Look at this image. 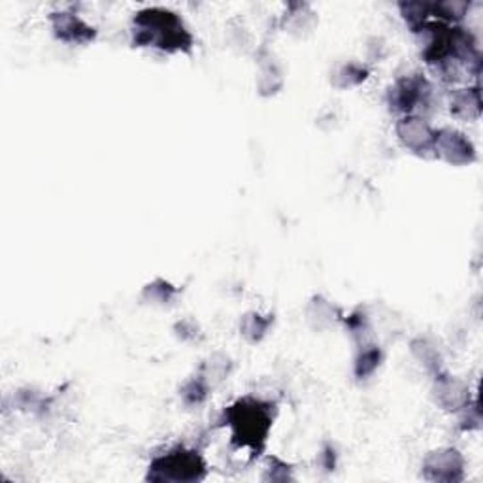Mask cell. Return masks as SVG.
<instances>
[{"instance_id":"cell-1","label":"cell","mask_w":483,"mask_h":483,"mask_svg":"<svg viewBox=\"0 0 483 483\" xmlns=\"http://www.w3.org/2000/svg\"><path fill=\"white\" fill-rule=\"evenodd\" d=\"M135 44L157 47L163 52H187L192 38L184 21L170 10L148 8L135 18Z\"/></svg>"},{"instance_id":"cell-2","label":"cell","mask_w":483,"mask_h":483,"mask_svg":"<svg viewBox=\"0 0 483 483\" xmlns=\"http://www.w3.org/2000/svg\"><path fill=\"white\" fill-rule=\"evenodd\" d=\"M272 422V405L261 398H240L225 410V425L231 429L233 442L255 452L266 442Z\"/></svg>"},{"instance_id":"cell-3","label":"cell","mask_w":483,"mask_h":483,"mask_svg":"<svg viewBox=\"0 0 483 483\" xmlns=\"http://www.w3.org/2000/svg\"><path fill=\"white\" fill-rule=\"evenodd\" d=\"M206 478V463L197 449L176 447L168 454L159 455L148 469L151 481H201Z\"/></svg>"},{"instance_id":"cell-4","label":"cell","mask_w":483,"mask_h":483,"mask_svg":"<svg viewBox=\"0 0 483 483\" xmlns=\"http://www.w3.org/2000/svg\"><path fill=\"white\" fill-rule=\"evenodd\" d=\"M389 108L402 116H425L434 102V86L422 74L402 76L389 89Z\"/></svg>"},{"instance_id":"cell-5","label":"cell","mask_w":483,"mask_h":483,"mask_svg":"<svg viewBox=\"0 0 483 483\" xmlns=\"http://www.w3.org/2000/svg\"><path fill=\"white\" fill-rule=\"evenodd\" d=\"M432 155L446 160L447 165L454 167H466L472 165L476 160V148L472 140L457 128H440L434 138V150Z\"/></svg>"},{"instance_id":"cell-6","label":"cell","mask_w":483,"mask_h":483,"mask_svg":"<svg viewBox=\"0 0 483 483\" xmlns=\"http://www.w3.org/2000/svg\"><path fill=\"white\" fill-rule=\"evenodd\" d=\"M398 142L415 155H430L434 150L437 128L427 121L425 116H402L395 125Z\"/></svg>"},{"instance_id":"cell-7","label":"cell","mask_w":483,"mask_h":483,"mask_svg":"<svg viewBox=\"0 0 483 483\" xmlns=\"http://www.w3.org/2000/svg\"><path fill=\"white\" fill-rule=\"evenodd\" d=\"M464 457L455 447H440L423 461V478L429 481L454 483L464 478Z\"/></svg>"},{"instance_id":"cell-8","label":"cell","mask_w":483,"mask_h":483,"mask_svg":"<svg viewBox=\"0 0 483 483\" xmlns=\"http://www.w3.org/2000/svg\"><path fill=\"white\" fill-rule=\"evenodd\" d=\"M434 380H437L434 381V397L444 410L457 413L472 400L471 388L459 378L440 372L434 376Z\"/></svg>"},{"instance_id":"cell-9","label":"cell","mask_w":483,"mask_h":483,"mask_svg":"<svg viewBox=\"0 0 483 483\" xmlns=\"http://www.w3.org/2000/svg\"><path fill=\"white\" fill-rule=\"evenodd\" d=\"M52 29H53V35L61 42H67V44L82 45L94 40V29L76 13H69V12L53 13Z\"/></svg>"},{"instance_id":"cell-10","label":"cell","mask_w":483,"mask_h":483,"mask_svg":"<svg viewBox=\"0 0 483 483\" xmlns=\"http://www.w3.org/2000/svg\"><path fill=\"white\" fill-rule=\"evenodd\" d=\"M449 114L461 121H474L481 114V93L478 86L457 87L449 94Z\"/></svg>"},{"instance_id":"cell-11","label":"cell","mask_w":483,"mask_h":483,"mask_svg":"<svg viewBox=\"0 0 483 483\" xmlns=\"http://www.w3.org/2000/svg\"><path fill=\"white\" fill-rule=\"evenodd\" d=\"M383 359V353L376 344H368L364 342L357 353L356 363H353V372L359 380H366L372 376L376 370L380 368Z\"/></svg>"},{"instance_id":"cell-12","label":"cell","mask_w":483,"mask_h":483,"mask_svg":"<svg viewBox=\"0 0 483 483\" xmlns=\"http://www.w3.org/2000/svg\"><path fill=\"white\" fill-rule=\"evenodd\" d=\"M272 327L270 315H263L259 312H250L240 321V334L246 338L248 342H261L268 334Z\"/></svg>"},{"instance_id":"cell-13","label":"cell","mask_w":483,"mask_h":483,"mask_svg":"<svg viewBox=\"0 0 483 483\" xmlns=\"http://www.w3.org/2000/svg\"><path fill=\"white\" fill-rule=\"evenodd\" d=\"M306 317H308V321L315 329H325V327H331L340 315H338L336 308L329 300L315 297L310 302L308 310H306Z\"/></svg>"},{"instance_id":"cell-14","label":"cell","mask_w":483,"mask_h":483,"mask_svg":"<svg viewBox=\"0 0 483 483\" xmlns=\"http://www.w3.org/2000/svg\"><path fill=\"white\" fill-rule=\"evenodd\" d=\"M229 372H231V359L225 356H212L204 361L199 376L210 385V388H216V385L227 380Z\"/></svg>"},{"instance_id":"cell-15","label":"cell","mask_w":483,"mask_h":483,"mask_svg":"<svg viewBox=\"0 0 483 483\" xmlns=\"http://www.w3.org/2000/svg\"><path fill=\"white\" fill-rule=\"evenodd\" d=\"M412 353H413V357L425 366L427 372H432L434 376L444 372L440 353H438V349L434 348L429 340H423V338H420V340H415L412 344Z\"/></svg>"},{"instance_id":"cell-16","label":"cell","mask_w":483,"mask_h":483,"mask_svg":"<svg viewBox=\"0 0 483 483\" xmlns=\"http://www.w3.org/2000/svg\"><path fill=\"white\" fill-rule=\"evenodd\" d=\"M366 74L368 72H366V69L363 67V64H359V62H348V64H342V67L332 74V84L338 89L356 87V86H359V84L364 82Z\"/></svg>"},{"instance_id":"cell-17","label":"cell","mask_w":483,"mask_h":483,"mask_svg":"<svg viewBox=\"0 0 483 483\" xmlns=\"http://www.w3.org/2000/svg\"><path fill=\"white\" fill-rule=\"evenodd\" d=\"M210 385H208L201 376L189 380L182 388V398L187 406H201L206 402L208 393H210Z\"/></svg>"},{"instance_id":"cell-18","label":"cell","mask_w":483,"mask_h":483,"mask_svg":"<svg viewBox=\"0 0 483 483\" xmlns=\"http://www.w3.org/2000/svg\"><path fill=\"white\" fill-rule=\"evenodd\" d=\"M282 70L276 67L274 62L265 64L259 72V89L263 94H274L278 93L283 86V78H282Z\"/></svg>"},{"instance_id":"cell-19","label":"cell","mask_w":483,"mask_h":483,"mask_svg":"<svg viewBox=\"0 0 483 483\" xmlns=\"http://www.w3.org/2000/svg\"><path fill=\"white\" fill-rule=\"evenodd\" d=\"M143 297H148L151 304H170L176 297V289L165 280H157L146 287Z\"/></svg>"}]
</instances>
